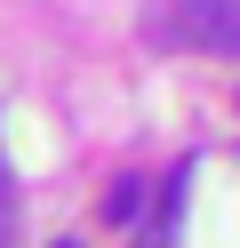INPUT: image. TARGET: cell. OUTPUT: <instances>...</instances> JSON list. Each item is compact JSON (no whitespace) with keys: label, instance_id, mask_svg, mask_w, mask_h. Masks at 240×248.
Wrapping results in <instances>:
<instances>
[{"label":"cell","instance_id":"cell-1","mask_svg":"<svg viewBox=\"0 0 240 248\" xmlns=\"http://www.w3.org/2000/svg\"><path fill=\"white\" fill-rule=\"evenodd\" d=\"M152 48H240V0H152Z\"/></svg>","mask_w":240,"mask_h":248},{"label":"cell","instance_id":"cell-2","mask_svg":"<svg viewBox=\"0 0 240 248\" xmlns=\"http://www.w3.org/2000/svg\"><path fill=\"white\" fill-rule=\"evenodd\" d=\"M184 184H192V168H184V176L168 184V200H160V216H152V232H144L136 248H168V240H176V200H184Z\"/></svg>","mask_w":240,"mask_h":248},{"label":"cell","instance_id":"cell-3","mask_svg":"<svg viewBox=\"0 0 240 248\" xmlns=\"http://www.w3.org/2000/svg\"><path fill=\"white\" fill-rule=\"evenodd\" d=\"M136 208H144V184H136V176H120V184L104 192V224H136Z\"/></svg>","mask_w":240,"mask_h":248},{"label":"cell","instance_id":"cell-4","mask_svg":"<svg viewBox=\"0 0 240 248\" xmlns=\"http://www.w3.org/2000/svg\"><path fill=\"white\" fill-rule=\"evenodd\" d=\"M56 248H80V240H56Z\"/></svg>","mask_w":240,"mask_h":248}]
</instances>
